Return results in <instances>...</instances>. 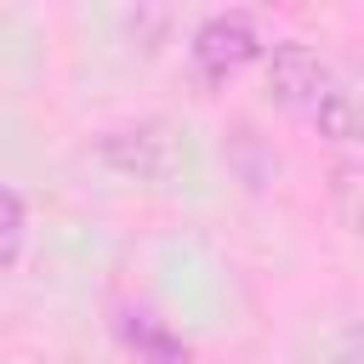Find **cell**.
I'll list each match as a JSON object with an SVG mask.
<instances>
[{
    "label": "cell",
    "instance_id": "6da1fadb",
    "mask_svg": "<svg viewBox=\"0 0 364 364\" xmlns=\"http://www.w3.org/2000/svg\"><path fill=\"white\" fill-rule=\"evenodd\" d=\"M267 85L318 136H330V142H353L358 136V97L347 85V74L324 51H313L307 40H273L267 46Z\"/></svg>",
    "mask_w": 364,
    "mask_h": 364
},
{
    "label": "cell",
    "instance_id": "7a4b0ae2",
    "mask_svg": "<svg viewBox=\"0 0 364 364\" xmlns=\"http://www.w3.org/2000/svg\"><path fill=\"white\" fill-rule=\"evenodd\" d=\"M97 159L136 182H171L176 171H188V142L171 119H125L97 136Z\"/></svg>",
    "mask_w": 364,
    "mask_h": 364
},
{
    "label": "cell",
    "instance_id": "3957f363",
    "mask_svg": "<svg viewBox=\"0 0 364 364\" xmlns=\"http://www.w3.org/2000/svg\"><path fill=\"white\" fill-rule=\"evenodd\" d=\"M262 51H267V46H262L250 11H210V17L193 28V40H188V63H193L199 85H228V80H233L239 68H250Z\"/></svg>",
    "mask_w": 364,
    "mask_h": 364
},
{
    "label": "cell",
    "instance_id": "277c9868",
    "mask_svg": "<svg viewBox=\"0 0 364 364\" xmlns=\"http://www.w3.org/2000/svg\"><path fill=\"white\" fill-rule=\"evenodd\" d=\"M114 330H119V341H125L142 364H188V341H182L165 318H154V313H142V307H119Z\"/></svg>",
    "mask_w": 364,
    "mask_h": 364
},
{
    "label": "cell",
    "instance_id": "5b68a950",
    "mask_svg": "<svg viewBox=\"0 0 364 364\" xmlns=\"http://www.w3.org/2000/svg\"><path fill=\"white\" fill-rule=\"evenodd\" d=\"M23 245H28V205H23V193H17V188H6V182H0V273H6V267H17Z\"/></svg>",
    "mask_w": 364,
    "mask_h": 364
},
{
    "label": "cell",
    "instance_id": "8992f818",
    "mask_svg": "<svg viewBox=\"0 0 364 364\" xmlns=\"http://www.w3.org/2000/svg\"><path fill=\"white\" fill-rule=\"evenodd\" d=\"M330 364H358V330H341V341H336V358Z\"/></svg>",
    "mask_w": 364,
    "mask_h": 364
}]
</instances>
